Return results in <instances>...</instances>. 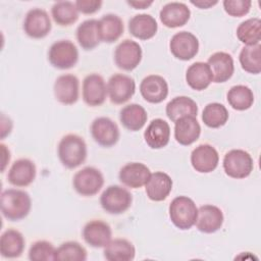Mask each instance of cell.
Returning <instances> with one entry per match:
<instances>
[{"instance_id": "cell-20", "label": "cell", "mask_w": 261, "mask_h": 261, "mask_svg": "<svg viewBox=\"0 0 261 261\" xmlns=\"http://www.w3.org/2000/svg\"><path fill=\"white\" fill-rule=\"evenodd\" d=\"M159 17L163 25L169 29H175L185 25L189 21L191 10L182 2H169L162 7Z\"/></svg>"}, {"instance_id": "cell-24", "label": "cell", "mask_w": 261, "mask_h": 261, "mask_svg": "<svg viewBox=\"0 0 261 261\" xmlns=\"http://www.w3.org/2000/svg\"><path fill=\"white\" fill-rule=\"evenodd\" d=\"M144 139L151 149H161L167 146L170 139V126L162 118L153 119L144 133Z\"/></svg>"}, {"instance_id": "cell-21", "label": "cell", "mask_w": 261, "mask_h": 261, "mask_svg": "<svg viewBox=\"0 0 261 261\" xmlns=\"http://www.w3.org/2000/svg\"><path fill=\"white\" fill-rule=\"evenodd\" d=\"M211 70L214 83H225L228 81L234 71V63L230 54L226 52H215L207 61Z\"/></svg>"}, {"instance_id": "cell-19", "label": "cell", "mask_w": 261, "mask_h": 261, "mask_svg": "<svg viewBox=\"0 0 261 261\" xmlns=\"http://www.w3.org/2000/svg\"><path fill=\"white\" fill-rule=\"evenodd\" d=\"M37 169L35 163L28 158L14 161L8 170L7 179L15 187H28L36 178Z\"/></svg>"}, {"instance_id": "cell-15", "label": "cell", "mask_w": 261, "mask_h": 261, "mask_svg": "<svg viewBox=\"0 0 261 261\" xmlns=\"http://www.w3.org/2000/svg\"><path fill=\"white\" fill-rule=\"evenodd\" d=\"M219 162L217 150L209 144H201L191 153V164L200 173H209L216 169Z\"/></svg>"}, {"instance_id": "cell-29", "label": "cell", "mask_w": 261, "mask_h": 261, "mask_svg": "<svg viewBox=\"0 0 261 261\" xmlns=\"http://www.w3.org/2000/svg\"><path fill=\"white\" fill-rule=\"evenodd\" d=\"M165 112L167 117L175 122L181 117L185 116H195L198 114V105L197 103L190 97L187 96H178L170 100L166 107Z\"/></svg>"}, {"instance_id": "cell-45", "label": "cell", "mask_w": 261, "mask_h": 261, "mask_svg": "<svg viewBox=\"0 0 261 261\" xmlns=\"http://www.w3.org/2000/svg\"><path fill=\"white\" fill-rule=\"evenodd\" d=\"M1 148H2V153H3V161H2L3 166H2V171H4L6 164H7V163L9 162V160H10V152H9V150L7 149V147H6L4 144H1Z\"/></svg>"}, {"instance_id": "cell-33", "label": "cell", "mask_w": 261, "mask_h": 261, "mask_svg": "<svg viewBox=\"0 0 261 261\" xmlns=\"http://www.w3.org/2000/svg\"><path fill=\"white\" fill-rule=\"evenodd\" d=\"M76 40L84 50L96 48L101 42L98 20L92 18L83 21L76 29Z\"/></svg>"}, {"instance_id": "cell-7", "label": "cell", "mask_w": 261, "mask_h": 261, "mask_svg": "<svg viewBox=\"0 0 261 261\" xmlns=\"http://www.w3.org/2000/svg\"><path fill=\"white\" fill-rule=\"evenodd\" d=\"M48 60L55 68H71L77 63L79 60L77 48L69 40L56 41L49 48Z\"/></svg>"}, {"instance_id": "cell-4", "label": "cell", "mask_w": 261, "mask_h": 261, "mask_svg": "<svg viewBox=\"0 0 261 261\" xmlns=\"http://www.w3.org/2000/svg\"><path fill=\"white\" fill-rule=\"evenodd\" d=\"M133 203L132 194L117 185L107 187L100 197V204L103 210L109 214H121L129 209Z\"/></svg>"}, {"instance_id": "cell-18", "label": "cell", "mask_w": 261, "mask_h": 261, "mask_svg": "<svg viewBox=\"0 0 261 261\" xmlns=\"http://www.w3.org/2000/svg\"><path fill=\"white\" fill-rule=\"evenodd\" d=\"M223 213L215 205L206 204L198 208L196 227L204 233H213L219 230L223 224Z\"/></svg>"}, {"instance_id": "cell-14", "label": "cell", "mask_w": 261, "mask_h": 261, "mask_svg": "<svg viewBox=\"0 0 261 261\" xmlns=\"http://www.w3.org/2000/svg\"><path fill=\"white\" fill-rule=\"evenodd\" d=\"M53 91L58 102L64 105H72L79 100L80 81L73 74H61L56 79Z\"/></svg>"}, {"instance_id": "cell-11", "label": "cell", "mask_w": 261, "mask_h": 261, "mask_svg": "<svg viewBox=\"0 0 261 261\" xmlns=\"http://www.w3.org/2000/svg\"><path fill=\"white\" fill-rule=\"evenodd\" d=\"M169 50L176 59L182 61L191 60L199 51L198 38L187 31L178 32L170 39Z\"/></svg>"}, {"instance_id": "cell-5", "label": "cell", "mask_w": 261, "mask_h": 261, "mask_svg": "<svg viewBox=\"0 0 261 261\" xmlns=\"http://www.w3.org/2000/svg\"><path fill=\"white\" fill-rule=\"evenodd\" d=\"M223 169L226 175L241 179L249 176L254 168L251 155L242 149H232L223 157Z\"/></svg>"}, {"instance_id": "cell-43", "label": "cell", "mask_w": 261, "mask_h": 261, "mask_svg": "<svg viewBox=\"0 0 261 261\" xmlns=\"http://www.w3.org/2000/svg\"><path fill=\"white\" fill-rule=\"evenodd\" d=\"M191 3L200 9H208L218 3V1H210V0H199V1H191Z\"/></svg>"}, {"instance_id": "cell-3", "label": "cell", "mask_w": 261, "mask_h": 261, "mask_svg": "<svg viewBox=\"0 0 261 261\" xmlns=\"http://www.w3.org/2000/svg\"><path fill=\"white\" fill-rule=\"evenodd\" d=\"M168 212L169 218L174 226L181 230H187L195 225L198 208L191 198L178 196L169 204Z\"/></svg>"}, {"instance_id": "cell-42", "label": "cell", "mask_w": 261, "mask_h": 261, "mask_svg": "<svg viewBox=\"0 0 261 261\" xmlns=\"http://www.w3.org/2000/svg\"><path fill=\"white\" fill-rule=\"evenodd\" d=\"M74 4L79 12L84 14H93L101 8L103 2L100 0H77Z\"/></svg>"}, {"instance_id": "cell-40", "label": "cell", "mask_w": 261, "mask_h": 261, "mask_svg": "<svg viewBox=\"0 0 261 261\" xmlns=\"http://www.w3.org/2000/svg\"><path fill=\"white\" fill-rule=\"evenodd\" d=\"M55 247L48 241H37L29 250V259L31 261H49L55 260Z\"/></svg>"}, {"instance_id": "cell-22", "label": "cell", "mask_w": 261, "mask_h": 261, "mask_svg": "<svg viewBox=\"0 0 261 261\" xmlns=\"http://www.w3.org/2000/svg\"><path fill=\"white\" fill-rule=\"evenodd\" d=\"M151 175L147 165L141 162H130L123 165L119 171V180L126 187L139 189L145 186Z\"/></svg>"}, {"instance_id": "cell-37", "label": "cell", "mask_w": 261, "mask_h": 261, "mask_svg": "<svg viewBox=\"0 0 261 261\" xmlns=\"http://www.w3.org/2000/svg\"><path fill=\"white\" fill-rule=\"evenodd\" d=\"M242 68L252 74H258L261 71V45L245 46L239 55Z\"/></svg>"}, {"instance_id": "cell-17", "label": "cell", "mask_w": 261, "mask_h": 261, "mask_svg": "<svg viewBox=\"0 0 261 261\" xmlns=\"http://www.w3.org/2000/svg\"><path fill=\"white\" fill-rule=\"evenodd\" d=\"M111 237L110 225L101 219L90 220L83 228L85 242L93 248H104L111 241Z\"/></svg>"}, {"instance_id": "cell-36", "label": "cell", "mask_w": 261, "mask_h": 261, "mask_svg": "<svg viewBox=\"0 0 261 261\" xmlns=\"http://www.w3.org/2000/svg\"><path fill=\"white\" fill-rule=\"evenodd\" d=\"M237 38L246 46L260 44L261 20L258 17L246 19L237 28Z\"/></svg>"}, {"instance_id": "cell-34", "label": "cell", "mask_w": 261, "mask_h": 261, "mask_svg": "<svg viewBox=\"0 0 261 261\" xmlns=\"http://www.w3.org/2000/svg\"><path fill=\"white\" fill-rule=\"evenodd\" d=\"M53 20L60 27H68L79 18V10L71 1H57L51 8Z\"/></svg>"}, {"instance_id": "cell-38", "label": "cell", "mask_w": 261, "mask_h": 261, "mask_svg": "<svg viewBox=\"0 0 261 261\" xmlns=\"http://www.w3.org/2000/svg\"><path fill=\"white\" fill-rule=\"evenodd\" d=\"M228 116L226 107L217 102L207 104L202 112V120L204 124L211 128L223 126L227 122Z\"/></svg>"}, {"instance_id": "cell-39", "label": "cell", "mask_w": 261, "mask_h": 261, "mask_svg": "<svg viewBox=\"0 0 261 261\" xmlns=\"http://www.w3.org/2000/svg\"><path fill=\"white\" fill-rule=\"evenodd\" d=\"M88 254L86 249L77 242L69 241L61 244L55 253V260L58 261H85Z\"/></svg>"}, {"instance_id": "cell-8", "label": "cell", "mask_w": 261, "mask_h": 261, "mask_svg": "<svg viewBox=\"0 0 261 261\" xmlns=\"http://www.w3.org/2000/svg\"><path fill=\"white\" fill-rule=\"evenodd\" d=\"M143 56L141 46L129 39L120 42L114 51V61L118 68L126 71L134 70L141 63Z\"/></svg>"}, {"instance_id": "cell-32", "label": "cell", "mask_w": 261, "mask_h": 261, "mask_svg": "<svg viewBox=\"0 0 261 261\" xmlns=\"http://www.w3.org/2000/svg\"><path fill=\"white\" fill-rule=\"evenodd\" d=\"M103 253L108 261H130L135 258L136 249L125 239H114L104 247Z\"/></svg>"}, {"instance_id": "cell-28", "label": "cell", "mask_w": 261, "mask_h": 261, "mask_svg": "<svg viewBox=\"0 0 261 261\" xmlns=\"http://www.w3.org/2000/svg\"><path fill=\"white\" fill-rule=\"evenodd\" d=\"M187 84L196 91L207 89L213 82L211 70L206 62L198 61L191 64L186 72Z\"/></svg>"}, {"instance_id": "cell-2", "label": "cell", "mask_w": 261, "mask_h": 261, "mask_svg": "<svg viewBox=\"0 0 261 261\" xmlns=\"http://www.w3.org/2000/svg\"><path fill=\"white\" fill-rule=\"evenodd\" d=\"M57 153L62 165L73 169L85 162L88 150L86 142L82 137L75 134H68L60 140Z\"/></svg>"}, {"instance_id": "cell-25", "label": "cell", "mask_w": 261, "mask_h": 261, "mask_svg": "<svg viewBox=\"0 0 261 261\" xmlns=\"http://www.w3.org/2000/svg\"><path fill=\"white\" fill-rule=\"evenodd\" d=\"M201 135V125L195 116H185L174 122V139L182 146L195 143Z\"/></svg>"}, {"instance_id": "cell-12", "label": "cell", "mask_w": 261, "mask_h": 261, "mask_svg": "<svg viewBox=\"0 0 261 261\" xmlns=\"http://www.w3.org/2000/svg\"><path fill=\"white\" fill-rule=\"evenodd\" d=\"M91 135L94 141L102 147H112L119 140V128L109 117L101 116L93 120L91 124Z\"/></svg>"}, {"instance_id": "cell-41", "label": "cell", "mask_w": 261, "mask_h": 261, "mask_svg": "<svg viewBox=\"0 0 261 261\" xmlns=\"http://www.w3.org/2000/svg\"><path fill=\"white\" fill-rule=\"evenodd\" d=\"M224 11L232 17H242L249 13L252 2L250 0H224L222 2Z\"/></svg>"}, {"instance_id": "cell-26", "label": "cell", "mask_w": 261, "mask_h": 261, "mask_svg": "<svg viewBox=\"0 0 261 261\" xmlns=\"http://www.w3.org/2000/svg\"><path fill=\"white\" fill-rule=\"evenodd\" d=\"M128 31L130 35L137 39L149 40L156 35L158 31V24L152 15L141 13L133 16L129 19Z\"/></svg>"}, {"instance_id": "cell-9", "label": "cell", "mask_w": 261, "mask_h": 261, "mask_svg": "<svg viewBox=\"0 0 261 261\" xmlns=\"http://www.w3.org/2000/svg\"><path fill=\"white\" fill-rule=\"evenodd\" d=\"M136 92L135 80L126 74L115 73L110 76L107 84V94L114 104L127 102Z\"/></svg>"}, {"instance_id": "cell-27", "label": "cell", "mask_w": 261, "mask_h": 261, "mask_svg": "<svg viewBox=\"0 0 261 261\" xmlns=\"http://www.w3.org/2000/svg\"><path fill=\"white\" fill-rule=\"evenodd\" d=\"M25 246V241L22 233L16 229H6L0 238V253L4 258L19 257Z\"/></svg>"}, {"instance_id": "cell-1", "label": "cell", "mask_w": 261, "mask_h": 261, "mask_svg": "<svg viewBox=\"0 0 261 261\" xmlns=\"http://www.w3.org/2000/svg\"><path fill=\"white\" fill-rule=\"evenodd\" d=\"M32 208L30 195L17 189H7L1 194L2 215L10 221H18L25 218Z\"/></svg>"}, {"instance_id": "cell-13", "label": "cell", "mask_w": 261, "mask_h": 261, "mask_svg": "<svg viewBox=\"0 0 261 261\" xmlns=\"http://www.w3.org/2000/svg\"><path fill=\"white\" fill-rule=\"evenodd\" d=\"M107 96V85L98 73H90L83 81V100L91 106L102 105Z\"/></svg>"}, {"instance_id": "cell-16", "label": "cell", "mask_w": 261, "mask_h": 261, "mask_svg": "<svg viewBox=\"0 0 261 261\" xmlns=\"http://www.w3.org/2000/svg\"><path fill=\"white\" fill-rule=\"evenodd\" d=\"M140 92L147 102L158 104L166 99L168 95V84L163 76L150 74L141 82Z\"/></svg>"}, {"instance_id": "cell-6", "label": "cell", "mask_w": 261, "mask_h": 261, "mask_svg": "<svg viewBox=\"0 0 261 261\" xmlns=\"http://www.w3.org/2000/svg\"><path fill=\"white\" fill-rule=\"evenodd\" d=\"M104 185V176L102 172L93 167L87 166L76 171L72 178L74 191L84 197H92L96 195Z\"/></svg>"}, {"instance_id": "cell-31", "label": "cell", "mask_w": 261, "mask_h": 261, "mask_svg": "<svg viewBox=\"0 0 261 261\" xmlns=\"http://www.w3.org/2000/svg\"><path fill=\"white\" fill-rule=\"evenodd\" d=\"M121 124L130 132H137L146 124L148 115L145 108L139 104L132 103L124 106L119 112Z\"/></svg>"}, {"instance_id": "cell-10", "label": "cell", "mask_w": 261, "mask_h": 261, "mask_svg": "<svg viewBox=\"0 0 261 261\" xmlns=\"http://www.w3.org/2000/svg\"><path fill=\"white\" fill-rule=\"evenodd\" d=\"M22 28L30 38L42 39L49 35L52 24L46 10L42 8H32L25 14Z\"/></svg>"}, {"instance_id": "cell-35", "label": "cell", "mask_w": 261, "mask_h": 261, "mask_svg": "<svg viewBox=\"0 0 261 261\" xmlns=\"http://www.w3.org/2000/svg\"><path fill=\"white\" fill-rule=\"evenodd\" d=\"M227 102L238 111H245L252 107L254 103L253 91L245 85H237L231 87L226 95Z\"/></svg>"}, {"instance_id": "cell-44", "label": "cell", "mask_w": 261, "mask_h": 261, "mask_svg": "<svg viewBox=\"0 0 261 261\" xmlns=\"http://www.w3.org/2000/svg\"><path fill=\"white\" fill-rule=\"evenodd\" d=\"M126 3L135 9H146L153 4V1H127Z\"/></svg>"}, {"instance_id": "cell-23", "label": "cell", "mask_w": 261, "mask_h": 261, "mask_svg": "<svg viewBox=\"0 0 261 261\" xmlns=\"http://www.w3.org/2000/svg\"><path fill=\"white\" fill-rule=\"evenodd\" d=\"M172 179L167 173L163 171H156L151 173L147 184L145 185L146 194L152 201H164L169 196L172 190Z\"/></svg>"}, {"instance_id": "cell-30", "label": "cell", "mask_w": 261, "mask_h": 261, "mask_svg": "<svg viewBox=\"0 0 261 261\" xmlns=\"http://www.w3.org/2000/svg\"><path fill=\"white\" fill-rule=\"evenodd\" d=\"M99 35L101 42L113 43L123 34V21L116 14H105L98 20Z\"/></svg>"}]
</instances>
